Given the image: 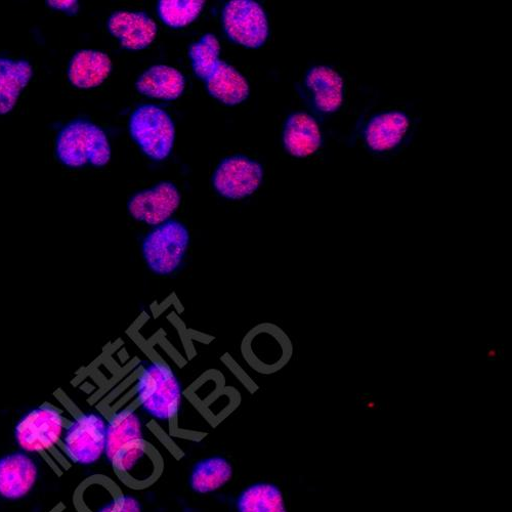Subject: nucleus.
<instances>
[{
    "mask_svg": "<svg viewBox=\"0 0 512 512\" xmlns=\"http://www.w3.org/2000/svg\"><path fill=\"white\" fill-rule=\"evenodd\" d=\"M56 155L71 168L92 164L107 165L111 159V147L102 128L85 119H75L66 124L56 142Z\"/></svg>",
    "mask_w": 512,
    "mask_h": 512,
    "instance_id": "f257e3e1",
    "label": "nucleus"
},
{
    "mask_svg": "<svg viewBox=\"0 0 512 512\" xmlns=\"http://www.w3.org/2000/svg\"><path fill=\"white\" fill-rule=\"evenodd\" d=\"M137 392L142 409L158 420L172 419L180 410L181 383L165 364H150L139 379Z\"/></svg>",
    "mask_w": 512,
    "mask_h": 512,
    "instance_id": "f03ea898",
    "label": "nucleus"
},
{
    "mask_svg": "<svg viewBox=\"0 0 512 512\" xmlns=\"http://www.w3.org/2000/svg\"><path fill=\"white\" fill-rule=\"evenodd\" d=\"M190 233L178 221H168L155 227L144 239L142 250L146 265L156 275L177 272L187 254Z\"/></svg>",
    "mask_w": 512,
    "mask_h": 512,
    "instance_id": "7ed1b4c3",
    "label": "nucleus"
},
{
    "mask_svg": "<svg viewBox=\"0 0 512 512\" xmlns=\"http://www.w3.org/2000/svg\"><path fill=\"white\" fill-rule=\"evenodd\" d=\"M130 134L145 155L162 161L173 151L176 128L172 117L163 109L144 105L131 116Z\"/></svg>",
    "mask_w": 512,
    "mask_h": 512,
    "instance_id": "20e7f679",
    "label": "nucleus"
},
{
    "mask_svg": "<svg viewBox=\"0 0 512 512\" xmlns=\"http://www.w3.org/2000/svg\"><path fill=\"white\" fill-rule=\"evenodd\" d=\"M67 425L57 408L52 405L40 406L19 420L15 428V439L25 452H46L60 443Z\"/></svg>",
    "mask_w": 512,
    "mask_h": 512,
    "instance_id": "39448f33",
    "label": "nucleus"
},
{
    "mask_svg": "<svg viewBox=\"0 0 512 512\" xmlns=\"http://www.w3.org/2000/svg\"><path fill=\"white\" fill-rule=\"evenodd\" d=\"M223 26L235 44L247 49H260L270 35L268 16L263 7L252 0H232L223 12Z\"/></svg>",
    "mask_w": 512,
    "mask_h": 512,
    "instance_id": "423d86ee",
    "label": "nucleus"
},
{
    "mask_svg": "<svg viewBox=\"0 0 512 512\" xmlns=\"http://www.w3.org/2000/svg\"><path fill=\"white\" fill-rule=\"evenodd\" d=\"M107 423L96 413L81 414L67 425L63 438L66 455L80 465L96 463L106 449Z\"/></svg>",
    "mask_w": 512,
    "mask_h": 512,
    "instance_id": "0eeeda50",
    "label": "nucleus"
},
{
    "mask_svg": "<svg viewBox=\"0 0 512 512\" xmlns=\"http://www.w3.org/2000/svg\"><path fill=\"white\" fill-rule=\"evenodd\" d=\"M264 179L263 166L245 156L223 160L212 178L217 192L230 200H241L260 188Z\"/></svg>",
    "mask_w": 512,
    "mask_h": 512,
    "instance_id": "6e6552de",
    "label": "nucleus"
},
{
    "mask_svg": "<svg viewBox=\"0 0 512 512\" xmlns=\"http://www.w3.org/2000/svg\"><path fill=\"white\" fill-rule=\"evenodd\" d=\"M181 204V194L172 183H160L156 187L134 195L128 202V212L139 222L160 226L174 216Z\"/></svg>",
    "mask_w": 512,
    "mask_h": 512,
    "instance_id": "1a4fd4ad",
    "label": "nucleus"
},
{
    "mask_svg": "<svg viewBox=\"0 0 512 512\" xmlns=\"http://www.w3.org/2000/svg\"><path fill=\"white\" fill-rule=\"evenodd\" d=\"M411 117L402 110L383 111L373 115L363 128L366 148L375 154L398 149L407 138Z\"/></svg>",
    "mask_w": 512,
    "mask_h": 512,
    "instance_id": "9d476101",
    "label": "nucleus"
},
{
    "mask_svg": "<svg viewBox=\"0 0 512 512\" xmlns=\"http://www.w3.org/2000/svg\"><path fill=\"white\" fill-rule=\"evenodd\" d=\"M305 84L316 109L324 115H333L346 101V81L335 68L317 65L308 70Z\"/></svg>",
    "mask_w": 512,
    "mask_h": 512,
    "instance_id": "9b49d317",
    "label": "nucleus"
},
{
    "mask_svg": "<svg viewBox=\"0 0 512 512\" xmlns=\"http://www.w3.org/2000/svg\"><path fill=\"white\" fill-rule=\"evenodd\" d=\"M323 143L321 126L314 116L306 112L288 116L283 131V145L288 154L307 158L316 154Z\"/></svg>",
    "mask_w": 512,
    "mask_h": 512,
    "instance_id": "f8f14e48",
    "label": "nucleus"
},
{
    "mask_svg": "<svg viewBox=\"0 0 512 512\" xmlns=\"http://www.w3.org/2000/svg\"><path fill=\"white\" fill-rule=\"evenodd\" d=\"M38 468L24 452L0 458V497L8 500L24 498L35 486Z\"/></svg>",
    "mask_w": 512,
    "mask_h": 512,
    "instance_id": "ddd939ff",
    "label": "nucleus"
},
{
    "mask_svg": "<svg viewBox=\"0 0 512 512\" xmlns=\"http://www.w3.org/2000/svg\"><path fill=\"white\" fill-rule=\"evenodd\" d=\"M108 30L128 51L147 49L157 36L156 23L145 13L116 12L108 20Z\"/></svg>",
    "mask_w": 512,
    "mask_h": 512,
    "instance_id": "4468645a",
    "label": "nucleus"
},
{
    "mask_svg": "<svg viewBox=\"0 0 512 512\" xmlns=\"http://www.w3.org/2000/svg\"><path fill=\"white\" fill-rule=\"evenodd\" d=\"M112 62L108 55L98 51L77 52L68 67V78L77 89L90 90L99 87L110 75Z\"/></svg>",
    "mask_w": 512,
    "mask_h": 512,
    "instance_id": "2eb2a0df",
    "label": "nucleus"
},
{
    "mask_svg": "<svg viewBox=\"0 0 512 512\" xmlns=\"http://www.w3.org/2000/svg\"><path fill=\"white\" fill-rule=\"evenodd\" d=\"M136 88L140 94L148 98L175 101L183 95L186 79L173 67L156 65L140 76Z\"/></svg>",
    "mask_w": 512,
    "mask_h": 512,
    "instance_id": "dca6fc26",
    "label": "nucleus"
},
{
    "mask_svg": "<svg viewBox=\"0 0 512 512\" xmlns=\"http://www.w3.org/2000/svg\"><path fill=\"white\" fill-rule=\"evenodd\" d=\"M251 358L263 364V368L274 372L283 368L292 356L289 337L278 327L270 326L255 335V346L249 344Z\"/></svg>",
    "mask_w": 512,
    "mask_h": 512,
    "instance_id": "f3484780",
    "label": "nucleus"
},
{
    "mask_svg": "<svg viewBox=\"0 0 512 512\" xmlns=\"http://www.w3.org/2000/svg\"><path fill=\"white\" fill-rule=\"evenodd\" d=\"M205 82L209 95L227 106L239 105L249 97L246 78L226 62L221 61Z\"/></svg>",
    "mask_w": 512,
    "mask_h": 512,
    "instance_id": "a211bd4d",
    "label": "nucleus"
},
{
    "mask_svg": "<svg viewBox=\"0 0 512 512\" xmlns=\"http://www.w3.org/2000/svg\"><path fill=\"white\" fill-rule=\"evenodd\" d=\"M32 76L29 62L0 58V115L13 111Z\"/></svg>",
    "mask_w": 512,
    "mask_h": 512,
    "instance_id": "6ab92c4d",
    "label": "nucleus"
},
{
    "mask_svg": "<svg viewBox=\"0 0 512 512\" xmlns=\"http://www.w3.org/2000/svg\"><path fill=\"white\" fill-rule=\"evenodd\" d=\"M143 440V425L132 410L115 414L107 423L105 455L111 462L123 448Z\"/></svg>",
    "mask_w": 512,
    "mask_h": 512,
    "instance_id": "aec40b11",
    "label": "nucleus"
},
{
    "mask_svg": "<svg viewBox=\"0 0 512 512\" xmlns=\"http://www.w3.org/2000/svg\"><path fill=\"white\" fill-rule=\"evenodd\" d=\"M233 476L231 463L223 457H211L198 462L190 478L193 491L211 493L224 487Z\"/></svg>",
    "mask_w": 512,
    "mask_h": 512,
    "instance_id": "412c9836",
    "label": "nucleus"
},
{
    "mask_svg": "<svg viewBox=\"0 0 512 512\" xmlns=\"http://www.w3.org/2000/svg\"><path fill=\"white\" fill-rule=\"evenodd\" d=\"M237 507L239 512H287L283 495L272 484H255L240 495Z\"/></svg>",
    "mask_w": 512,
    "mask_h": 512,
    "instance_id": "4be33fe9",
    "label": "nucleus"
},
{
    "mask_svg": "<svg viewBox=\"0 0 512 512\" xmlns=\"http://www.w3.org/2000/svg\"><path fill=\"white\" fill-rule=\"evenodd\" d=\"M221 45L216 35L205 34L189 49L195 75L206 81L220 64Z\"/></svg>",
    "mask_w": 512,
    "mask_h": 512,
    "instance_id": "5701e85b",
    "label": "nucleus"
},
{
    "mask_svg": "<svg viewBox=\"0 0 512 512\" xmlns=\"http://www.w3.org/2000/svg\"><path fill=\"white\" fill-rule=\"evenodd\" d=\"M205 2L203 0H160L158 14L162 22L170 28H184L200 16Z\"/></svg>",
    "mask_w": 512,
    "mask_h": 512,
    "instance_id": "b1692460",
    "label": "nucleus"
},
{
    "mask_svg": "<svg viewBox=\"0 0 512 512\" xmlns=\"http://www.w3.org/2000/svg\"><path fill=\"white\" fill-rule=\"evenodd\" d=\"M110 512H142L140 502L133 496L120 497Z\"/></svg>",
    "mask_w": 512,
    "mask_h": 512,
    "instance_id": "393cba45",
    "label": "nucleus"
},
{
    "mask_svg": "<svg viewBox=\"0 0 512 512\" xmlns=\"http://www.w3.org/2000/svg\"><path fill=\"white\" fill-rule=\"evenodd\" d=\"M48 7L56 11H61L69 16H76L79 12L78 2L70 0V2H47Z\"/></svg>",
    "mask_w": 512,
    "mask_h": 512,
    "instance_id": "a878e982",
    "label": "nucleus"
}]
</instances>
